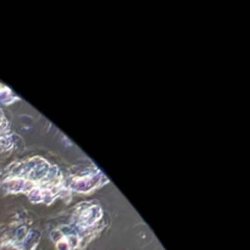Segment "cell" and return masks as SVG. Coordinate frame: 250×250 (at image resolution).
Returning a JSON list of instances; mask_svg holds the SVG:
<instances>
[{
    "label": "cell",
    "instance_id": "1",
    "mask_svg": "<svg viewBox=\"0 0 250 250\" xmlns=\"http://www.w3.org/2000/svg\"><path fill=\"white\" fill-rule=\"evenodd\" d=\"M65 185L56 166L39 156L10 165L2 187L10 193L23 192L33 202L50 203Z\"/></svg>",
    "mask_w": 250,
    "mask_h": 250
},
{
    "label": "cell",
    "instance_id": "2",
    "mask_svg": "<svg viewBox=\"0 0 250 250\" xmlns=\"http://www.w3.org/2000/svg\"><path fill=\"white\" fill-rule=\"evenodd\" d=\"M107 182L105 176L95 167V165L77 168L70 173L67 178V187L76 192H89L93 188Z\"/></svg>",
    "mask_w": 250,
    "mask_h": 250
},
{
    "label": "cell",
    "instance_id": "3",
    "mask_svg": "<svg viewBox=\"0 0 250 250\" xmlns=\"http://www.w3.org/2000/svg\"><path fill=\"white\" fill-rule=\"evenodd\" d=\"M38 233L29 231L26 227L12 229L0 244L1 250H33L37 247Z\"/></svg>",
    "mask_w": 250,
    "mask_h": 250
},
{
    "label": "cell",
    "instance_id": "4",
    "mask_svg": "<svg viewBox=\"0 0 250 250\" xmlns=\"http://www.w3.org/2000/svg\"><path fill=\"white\" fill-rule=\"evenodd\" d=\"M103 210L94 202L82 203L73 212V222L78 231L88 232L90 227L95 226L102 220Z\"/></svg>",
    "mask_w": 250,
    "mask_h": 250
},
{
    "label": "cell",
    "instance_id": "5",
    "mask_svg": "<svg viewBox=\"0 0 250 250\" xmlns=\"http://www.w3.org/2000/svg\"><path fill=\"white\" fill-rule=\"evenodd\" d=\"M16 100H19V97L15 95L11 89L5 87L4 84H0V102H1L2 104H12V103H15Z\"/></svg>",
    "mask_w": 250,
    "mask_h": 250
},
{
    "label": "cell",
    "instance_id": "6",
    "mask_svg": "<svg viewBox=\"0 0 250 250\" xmlns=\"http://www.w3.org/2000/svg\"><path fill=\"white\" fill-rule=\"evenodd\" d=\"M0 146H2L4 149H10L12 146V139L10 136L6 134H1L0 136Z\"/></svg>",
    "mask_w": 250,
    "mask_h": 250
},
{
    "label": "cell",
    "instance_id": "7",
    "mask_svg": "<svg viewBox=\"0 0 250 250\" xmlns=\"http://www.w3.org/2000/svg\"><path fill=\"white\" fill-rule=\"evenodd\" d=\"M6 126H7V121L4 116V112L0 110V132L4 131V129L6 128Z\"/></svg>",
    "mask_w": 250,
    "mask_h": 250
}]
</instances>
